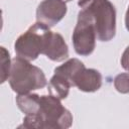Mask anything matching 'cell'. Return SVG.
<instances>
[{
	"mask_svg": "<svg viewBox=\"0 0 129 129\" xmlns=\"http://www.w3.org/2000/svg\"><path fill=\"white\" fill-rule=\"evenodd\" d=\"M11 62L9 57V52L5 49V47H1V83H4L6 80H8L10 75V69H11Z\"/></svg>",
	"mask_w": 129,
	"mask_h": 129,
	"instance_id": "obj_10",
	"label": "cell"
},
{
	"mask_svg": "<svg viewBox=\"0 0 129 129\" xmlns=\"http://www.w3.org/2000/svg\"><path fill=\"white\" fill-rule=\"evenodd\" d=\"M114 87L119 93H129V74L123 73L118 75L114 80Z\"/></svg>",
	"mask_w": 129,
	"mask_h": 129,
	"instance_id": "obj_11",
	"label": "cell"
},
{
	"mask_svg": "<svg viewBox=\"0 0 129 129\" xmlns=\"http://www.w3.org/2000/svg\"><path fill=\"white\" fill-rule=\"evenodd\" d=\"M67 13V5L63 0H43L36 9V21L47 27L54 26Z\"/></svg>",
	"mask_w": 129,
	"mask_h": 129,
	"instance_id": "obj_7",
	"label": "cell"
},
{
	"mask_svg": "<svg viewBox=\"0 0 129 129\" xmlns=\"http://www.w3.org/2000/svg\"><path fill=\"white\" fill-rule=\"evenodd\" d=\"M78 4L93 17L99 40L109 41L115 36L116 11L109 0H79Z\"/></svg>",
	"mask_w": 129,
	"mask_h": 129,
	"instance_id": "obj_3",
	"label": "cell"
},
{
	"mask_svg": "<svg viewBox=\"0 0 129 129\" xmlns=\"http://www.w3.org/2000/svg\"><path fill=\"white\" fill-rule=\"evenodd\" d=\"M102 86V75L94 69L81 68L74 77V87L83 92H95Z\"/></svg>",
	"mask_w": 129,
	"mask_h": 129,
	"instance_id": "obj_8",
	"label": "cell"
},
{
	"mask_svg": "<svg viewBox=\"0 0 129 129\" xmlns=\"http://www.w3.org/2000/svg\"><path fill=\"white\" fill-rule=\"evenodd\" d=\"M73 116L64 108L60 99L53 95L39 96L38 107L34 114L25 115L20 128H48V129H66L71 127Z\"/></svg>",
	"mask_w": 129,
	"mask_h": 129,
	"instance_id": "obj_1",
	"label": "cell"
},
{
	"mask_svg": "<svg viewBox=\"0 0 129 129\" xmlns=\"http://www.w3.org/2000/svg\"><path fill=\"white\" fill-rule=\"evenodd\" d=\"M49 27L35 22L23 34H21L14 44L17 56L27 60H34L40 53H43L46 44V37Z\"/></svg>",
	"mask_w": 129,
	"mask_h": 129,
	"instance_id": "obj_4",
	"label": "cell"
},
{
	"mask_svg": "<svg viewBox=\"0 0 129 129\" xmlns=\"http://www.w3.org/2000/svg\"><path fill=\"white\" fill-rule=\"evenodd\" d=\"M42 54L46 55L47 58L53 61H62L68 58L69 49L63 37L59 33L49 30L46 37L45 48Z\"/></svg>",
	"mask_w": 129,
	"mask_h": 129,
	"instance_id": "obj_9",
	"label": "cell"
},
{
	"mask_svg": "<svg viewBox=\"0 0 129 129\" xmlns=\"http://www.w3.org/2000/svg\"><path fill=\"white\" fill-rule=\"evenodd\" d=\"M84 67L78 58H71L63 64L54 69V75L49 81L48 91L58 99H66L71 87H74V77L76 73Z\"/></svg>",
	"mask_w": 129,
	"mask_h": 129,
	"instance_id": "obj_6",
	"label": "cell"
},
{
	"mask_svg": "<svg viewBox=\"0 0 129 129\" xmlns=\"http://www.w3.org/2000/svg\"><path fill=\"white\" fill-rule=\"evenodd\" d=\"M125 25H126L127 30L129 31V6H128V9H127L126 14H125Z\"/></svg>",
	"mask_w": 129,
	"mask_h": 129,
	"instance_id": "obj_13",
	"label": "cell"
},
{
	"mask_svg": "<svg viewBox=\"0 0 129 129\" xmlns=\"http://www.w3.org/2000/svg\"><path fill=\"white\" fill-rule=\"evenodd\" d=\"M121 64L123 67L124 70H126L127 72H129V46L126 47V49L124 50L122 57H121Z\"/></svg>",
	"mask_w": 129,
	"mask_h": 129,
	"instance_id": "obj_12",
	"label": "cell"
},
{
	"mask_svg": "<svg viewBox=\"0 0 129 129\" xmlns=\"http://www.w3.org/2000/svg\"><path fill=\"white\" fill-rule=\"evenodd\" d=\"M72 38L75 50L78 54L86 56L94 51L97 38L95 23L91 14L84 8H81L79 12L78 22Z\"/></svg>",
	"mask_w": 129,
	"mask_h": 129,
	"instance_id": "obj_5",
	"label": "cell"
},
{
	"mask_svg": "<svg viewBox=\"0 0 129 129\" xmlns=\"http://www.w3.org/2000/svg\"><path fill=\"white\" fill-rule=\"evenodd\" d=\"M11 89L19 94H28L31 91L42 89L47 85L43 72L22 57L12 59L8 78Z\"/></svg>",
	"mask_w": 129,
	"mask_h": 129,
	"instance_id": "obj_2",
	"label": "cell"
},
{
	"mask_svg": "<svg viewBox=\"0 0 129 129\" xmlns=\"http://www.w3.org/2000/svg\"><path fill=\"white\" fill-rule=\"evenodd\" d=\"M64 2H69V1H72V0H63Z\"/></svg>",
	"mask_w": 129,
	"mask_h": 129,
	"instance_id": "obj_14",
	"label": "cell"
}]
</instances>
